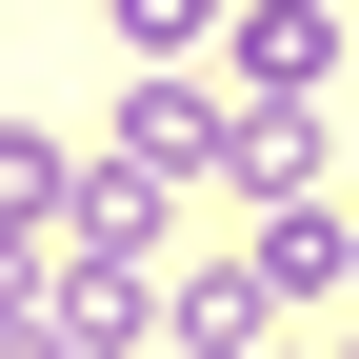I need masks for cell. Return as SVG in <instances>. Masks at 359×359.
Returning a JSON list of instances; mask_svg holds the SVG:
<instances>
[{
	"mask_svg": "<svg viewBox=\"0 0 359 359\" xmlns=\"http://www.w3.org/2000/svg\"><path fill=\"white\" fill-rule=\"evenodd\" d=\"M259 359H320V339H259Z\"/></svg>",
	"mask_w": 359,
	"mask_h": 359,
	"instance_id": "cell-6",
	"label": "cell"
},
{
	"mask_svg": "<svg viewBox=\"0 0 359 359\" xmlns=\"http://www.w3.org/2000/svg\"><path fill=\"white\" fill-rule=\"evenodd\" d=\"M120 160H140V180H219V160H240V120H219V100H200V80H180V60H160V80H140V100H120Z\"/></svg>",
	"mask_w": 359,
	"mask_h": 359,
	"instance_id": "cell-2",
	"label": "cell"
},
{
	"mask_svg": "<svg viewBox=\"0 0 359 359\" xmlns=\"http://www.w3.org/2000/svg\"><path fill=\"white\" fill-rule=\"evenodd\" d=\"M259 280L280 299H359V219L339 200H259Z\"/></svg>",
	"mask_w": 359,
	"mask_h": 359,
	"instance_id": "cell-4",
	"label": "cell"
},
{
	"mask_svg": "<svg viewBox=\"0 0 359 359\" xmlns=\"http://www.w3.org/2000/svg\"><path fill=\"white\" fill-rule=\"evenodd\" d=\"M240 80L259 100H320L339 80V0H240Z\"/></svg>",
	"mask_w": 359,
	"mask_h": 359,
	"instance_id": "cell-3",
	"label": "cell"
},
{
	"mask_svg": "<svg viewBox=\"0 0 359 359\" xmlns=\"http://www.w3.org/2000/svg\"><path fill=\"white\" fill-rule=\"evenodd\" d=\"M160 339H180V359H259V339H280L259 240H240V259H160Z\"/></svg>",
	"mask_w": 359,
	"mask_h": 359,
	"instance_id": "cell-1",
	"label": "cell"
},
{
	"mask_svg": "<svg viewBox=\"0 0 359 359\" xmlns=\"http://www.w3.org/2000/svg\"><path fill=\"white\" fill-rule=\"evenodd\" d=\"M120 40L140 60H200V40H240V0H120Z\"/></svg>",
	"mask_w": 359,
	"mask_h": 359,
	"instance_id": "cell-5",
	"label": "cell"
}]
</instances>
